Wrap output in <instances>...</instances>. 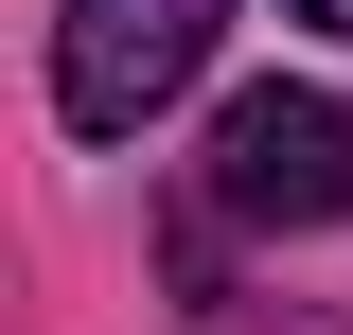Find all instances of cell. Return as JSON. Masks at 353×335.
Returning a JSON list of instances; mask_svg holds the SVG:
<instances>
[{
	"mask_svg": "<svg viewBox=\"0 0 353 335\" xmlns=\"http://www.w3.org/2000/svg\"><path fill=\"white\" fill-rule=\"evenodd\" d=\"M212 212L230 230H336L353 212V106L336 88H230L212 106Z\"/></svg>",
	"mask_w": 353,
	"mask_h": 335,
	"instance_id": "7a4b0ae2",
	"label": "cell"
},
{
	"mask_svg": "<svg viewBox=\"0 0 353 335\" xmlns=\"http://www.w3.org/2000/svg\"><path fill=\"white\" fill-rule=\"evenodd\" d=\"M283 18H318V36H353V0H283Z\"/></svg>",
	"mask_w": 353,
	"mask_h": 335,
	"instance_id": "3957f363",
	"label": "cell"
},
{
	"mask_svg": "<svg viewBox=\"0 0 353 335\" xmlns=\"http://www.w3.org/2000/svg\"><path fill=\"white\" fill-rule=\"evenodd\" d=\"M212 36H230V0H53V106H71V141H141L212 71Z\"/></svg>",
	"mask_w": 353,
	"mask_h": 335,
	"instance_id": "6da1fadb",
	"label": "cell"
}]
</instances>
